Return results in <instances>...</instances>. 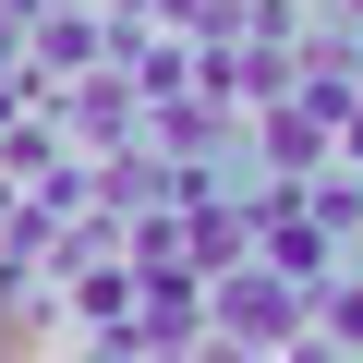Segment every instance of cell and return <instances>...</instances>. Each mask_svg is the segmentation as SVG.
Returning <instances> with one entry per match:
<instances>
[{
    "mask_svg": "<svg viewBox=\"0 0 363 363\" xmlns=\"http://www.w3.org/2000/svg\"><path fill=\"white\" fill-rule=\"evenodd\" d=\"M0 363H37V315H25L13 279H0Z\"/></svg>",
    "mask_w": 363,
    "mask_h": 363,
    "instance_id": "1",
    "label": "cell"
}]
</instances>
